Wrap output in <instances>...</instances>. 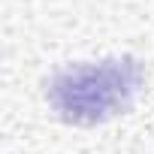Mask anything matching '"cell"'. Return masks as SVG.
<instances>
[{
    "instance_id": "1",
    "label": "cell",
    "mask_w": 154,
    "mask_h": 154,
    "mask_svg": "<svg viewBox=\"0 0 154 154\" xmlns=\"http://www.w3.org/2000/svg\"><path fill=\"white\" fill-rule=\"evenodd\" d=\"M136 85H139L136 66L109 60L100 66H75L60 72L48 97L69 121L91 124L118 115L115 109H127L130 97L136 94Z\"/></svg>"
}]
</instances>
